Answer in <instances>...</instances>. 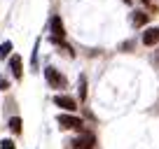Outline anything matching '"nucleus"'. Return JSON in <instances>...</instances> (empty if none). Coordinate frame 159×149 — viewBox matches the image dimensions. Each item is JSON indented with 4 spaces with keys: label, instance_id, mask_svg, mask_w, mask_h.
I'll return each instance as SVG.
<instances>
[{
    "label": "nucleus",
    "instance_id": "obj_8",
    "mask_svg": "<svg viewBox=\"0 0 159 149\" xmlns=\"http://www.w3.org/2000/svg\"><path fill=\"white\" fill-rule=\"evenodd\" d=\"M10 70L14 74V79H21V74H24V70H21V56H12L10 58Z\"/></svg>",
    "mask_w": 159,
    "mask_h": 149
},
{
    "label": "nucleus",
    "instance_id": "obj_15",
    "mask_svg": "<svg viewBox=\"0 0 159 149\" xmlns=\"http://www.w3.org/2000/svg\"><path fill=\"white\" fill-rule=\"evenodd\" d=\"M124 2H126V5H129V2H131V0H124Z\"/></svg>",
    "mask_w": 159,
    "mask_h": 149
},
{
    "label": "nucleus",
    "instance_id": "obj_11",
    "mask_svg": "<svg viewBox=\"0 0 159 149\" xmlns=\"http://www.w3.org/2000/svg\"><path fill=\"white\" fill-rule=\"evenodd\" d=\"M10 51H12V42H2V45H0V58L10 56Z\"/></svg>",
    "mask_w": 159,
    "mask_h": 149
},
{
    "label": "nucleus",
    "instance_id": "obj_6",
    "mask_svg": "<svg viewBox=\"0 0 159 149\" xmlns=\"http://www.w3.org/2000/svg\"><path fill=\"white\" fill-rule=\"evenodd\" d=\"M143 45H145V47L159 45V28H145V33H143Z\"/></svg>",
    "mask_w": 159,
    "mask_h": 149
},
{
    "label": "nucleus",
    "instance_id": "obj_13",
    "mask_svg": "<svg viewBox=\"0 0 159 149\" xmlns=\"http://www.w3.org/2000/svg\"><path fill=\"white\" fill-rule=\"evenodd\" d=\"M7 89H10V82H7L2 74H0V91H7Z\"/></svg>",
    "mask_w": 159,
    "mask_h": 149
},
{
    "label": "nucleus",
    "instance_id": "obj_12",
    "mask_svg": "<svg viewBox=\"0 0 159 149\" xmlns=\"http://www.w3.org/2000/svg\"><path fill=\"white\" fill-rule=\"evenodd\" d=\"M0 149H14V142H12V140H2V142H0Z\"/></svg>",
    "mask_w": 159,
    "mask_h": 149
},
{
    "label": "nucleus",
    "instance_id": "obj_2",
    "mask_svg": "<svg viewBox=\"0 0 159 149\" xmlns=\"http://www.w3.org/2000/svg\"><path fill=\"white\" fill-rule=\"evenodd\" d=\"M56 121H59L61 128H68V130H82V126H84L80 117H73V114H59Z\"/></svg>",
    "mask_w": 159,
    "mask_h": 149
},
{
    "label": "nucleus",
    "instance_id": "obj_3",
    "mask_svg": "<svg viewBox=\"0 0 159 149\" xmlns=\"http://www.w3.org/2000/svg\"><path fill=\"white\" fill-rule=\"evenodd\" d=\"M73 147L75 149H94L96 147V138L91 133H82L73 140Z\"/></svg>",
    "mask_w": 159,
    "mask_h": 149
},
{
    "label": "nucleus",
    "instance_id": "obj_7",
    "mask_svg": "<svg viewBox=\"0 0 159 149\" xmlns=\"http://www.w3.org/2000/svg\"><path fill=\"white\" fill-rule=\"evenodd\" d=\"M148 19H150V14L148 12H134V14H131V26H134V28H143L145 23H148Z\"/></svg>",
    "mask_w": 159,
    "mask_h": 149
},
{
    "label": "nucleus",
    "instance_id": "obj_14",
    "mask_svg": "<svg viewBox=\"0 0 159 149\" xmlns=\"http://www.w3.org/2000/svg\"><path fill=\"white\" fill-rule=\"evenodd\" d=\"M154 63H157V65H159V49H157V51H154Z\"/></svg>",
    "mask_w": 159,
    "mask_h": 149
},
{
    "label": "nucleus",
    "instance_id": "obj_9",
    "mask_svg": "<svg viewBox=\"0 0 159 149\" xmlns=\"http://www.w3.org/2000/svg\"><path fill=\"white\" fill-rule=\"evenodd\" d=\"M10 130L16 133V135L21 133V119H19V117H12V119H10Z\"/></svg>",
    "mask_w": 159,
    "mask_h": 149
},
{
    "label": "nucleus",
    "instance_id": "obj_5",
    "mask_svg": "<svg viewBox=\"0 0 159 149\" xmlns=\"http://www.w3.org/2000/svg\"><path fill=\"white\" fill-rule=\"evenodd\" d=\"M49 28H52V37H54V40H63L66 37V28H63V23H61V16H52Z\"/></svg>",
    "mask_w": 159,
    "mask_h": 149
},
{
    "label": "nucleus",
    "instance_id": "obj_10",
    "mask_svg": "<svg viewBox=\"0 0 159 149\" xmlns=\"http://www.w3.org/2000/svg\"><path fill=\"white\" fill-rule=\"evenodd\" d=\"M80 100H87V77H80Z\"/></svg>",
    "mask_w": 159,
    "mask_h": 149
},
{
    "label": "nucleus",
    "instance_id": "obj_4",
    "mask_svg": "<svg viewBox=\"0 0 159 149\" xmlns=\"http://www.w3.org/2000/svg\"><path fill=\"white\" fill-rule=\"evenodd\" d=\"M54 105L61 109H66V112H75L77 109V103H75V98H70V96H54Z\"/></svg>",
    "mask_w": 159,
    "mask_h": 149
},
{
    "label": "nucleus",
    "instance_id": "obj_1",
    "mask_svg": "<svg viewBox=\"0 0 159 149\" xmlns=\"http://www.w3.org/2000/svg\"><path fill=\"white\" fill-rule=\"evenodd\" d=\"M45 79H47V84H49L52 89H66V84H68V79H66L56 68H52V65L45 68Z\"/></svg>",
    "mask_w": 159,
    "mask_h": 149
}]
</instances>
